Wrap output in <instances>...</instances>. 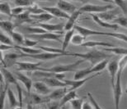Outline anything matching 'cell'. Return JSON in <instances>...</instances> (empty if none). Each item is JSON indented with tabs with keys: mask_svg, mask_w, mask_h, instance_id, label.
Returning <instances> with one entry per match:
<instances>
[{
	"mask_svg": "<svg viewBox=\"0 0 127 109\" xmlns=\"http://www.w3.org/2000/svg\"><path fill=\"white\" fill-rule=\"evenodd\" d=\"M112 2L121 9V12H123V13L127 14V1H113Z\"/></svg>",
	"mask_w": 127,
	"mask_h": 109,
	"instance_id": "45",
	"label": "cell"
},
{
	"mask_svg": "<svg viewBox=\"0 0 127 109\" xmlns=\"http://www.w3.org/2000/svg\"><path fill=\"white\" fill-rule=\"evenodd\" d=\"M0 41L1 44H6V45H10V46H14L13 45V40H12V37H10L9 35L5 34L3 31L1 32V38H0Z\"/></svg>",
	"mask_w": 127,
	"mask_h": 109,
	"instance_id": "40",
	"label": "cell"
},
{
	"mask_svg": "<svg viewBox=\"0 0 127 109\" xmlns=\"http://www.w3.org/2000/svg\"><path fill=\"white\" fill-rule=\"evenodd\" d=\"M25 10H26V9H25V7H13L12 10V16L16 17V16H18V15H21V14H22L25 12Z\"/></svg>",
	"mask_w": 127,
	"mask_h": 109,
	"instance_id": "49",
	"label": "cell"
},
{
	"mask_svg": "<svg viewBox=\"0 0 127 109\" xmlns=\"http://www.w3.org/2000/svg\"><path fill=\"white\" fill-rule=\"evenodd\" d=\"M31 17L32 20L36 21L38 23H47L50 20L54 19V17L46 12L39 15H31Z\"/></svg>",
	"mask_w": 127,
	"mask_h": 109,
	"instance_id": "25",
	"label": "cell"
},
{
	"mask_svg": "<svg viewBox=\"0 0 127 109\" xmlns=\"http://www.w3.org/2000/svg\"><path fill=\"white\" fill-rule=\"evenodd\" d=\"M17 21L16 26H18V25H22L23 23H27V22H32L33 20L31 17V13L29 12H25L21 15H18V16L15 17Z\"/></svg>",
	"mask_w": 127,
	"mask_h": 109,
	"instance_id": "30",
	"label": "cell"
},
{
	"mask_svg": "<svg viewBox=\"0 0 127 109\" xmlns=\"http://www.w3.org/2000/svg\"><path fill=\"white\" fill-rule=\"evenodd\" d=\"M74 29L71 30H68V31H66L65 35H64V37L63 39V42H62V50L64 51H66V49L67 47L68 46L69 43H71V40H72V38L73 36L74 35Z\"/></svg>",
	"mask_w": 127,
	"mask_h": 109,
	"instance_id": "31",
	"label": "cell"
},
{
	"mask_svg": "<svg viewBox=\"0 0 127 109\" xmlns=\"http://www.w3.org/2000/svg\"><path fill=\"white\" fill-rule=\"evenodd\" d=\"M34 109H45V108H39V107H35L34 108Z\"/></svg>",
	"mask_w": 127,
	"mask_h": 109,
	"instance_id": "54",
	"label": "cell"
},
{
	"mask_svg": "<svg viewBox=\"0 0 127 109\" xmlns=\"http://www.w3.org/2000/svg\"><path fill=\"white\" fill-rule=\"evenodd\" d=\"M12 8L7 2H3V1L0 2V12H1L2 14H5L9 17H12Z\"/></svg>",
	"mask_w": 127,
	"mask_h": 109,
	"instance_id": "35",
	"label": "cell"
},
{
	"mask_svg": "<svg viewBox=\"0 0 127 109\" xmlns=\"http://www.w3.org/2000/svg\"><path fill=\"white\" fill-rule=\"evenodd\" d=\"M33 89H34V90L35 91V93L40 95L48 96L52 92L51 89H50L45 83L41 81V80H37V81L33 83Z\"/></svg>",
	"mask_w": 127,
	"mask_h": 109,
	"instance_id": "15",
	"label": "cell"
},
{
	"mask_svg": "<svg viewBox=\"0 0 127 109\" xmlns=\"http://www.w3.org/2000/svg\"><path fill=\"white\" fill-rule=\"evenodd\" d=\"M63 34L61 33H50L47 32L41 35H27V38L33 39L34 40L40 41V40H53V41H61Z\"/></svg>",
	"mask_w": 127,
	"mask_h": 109,
	"instance_id": "6",
	"label": "cell"
},
{
	"mask_svg": "<svg viewBox=\"0 0 127 109\" xmlns=\"http://www.w3.org/2000/svg\"><path fill=\"white\" fill-rule=\"evenodd\" d=\"M83 100L82 98H75L73 99V101H71L69 103H70V106L72 109H83Z\"/></svg>",
	"mask_w": 127,
	"mask_h": 109,
	"instance_id": "42",
	"label": "cell"
},
{
	"mask_svg": "<svg viewBox=\"0 0 127 109\" xmlns=\"http://www.w3.org/2000/svg\"><path fill=\"white\" fill-rule=\"evenodd\" d=\"M121 12V9L119 8L118 7H114L113 9L109 10V11H107V12H102V13H99V14H96V15H97V17L101 20L110 23L111 21H113L116 17H118Z\"/></svg>",
	"mask_w": 127,
	"mask_h": 109,
	"instance_id": "11",
	"label": "cell"
},
{
	"mask_svg": "<svg viewBox=\"0 0 127 109\" xmlns=\"http://www.w3.org/2000/svg\"><path fill=\"white\" fill-rule=\"evenodd\" d=\"M56 6L60 10H62L63 12H64L65 13H67L68 15H72L73 12H76L78 9L77 6H75L74 4L71 3L70 2L68 1H58Z\"/></svg>",
	"mask_w": 127,
	"mask_h": 109,
	"instance_id": "17",
	"label": "cell"
},
{
	"mask_svg": "<svg viewBox=\"0 0 127 109\" xmlns=\"http://www.w3.org/2000/svg\"><path fill=\"white\" fill-rule=\"evenodd\" d=\"M13 109H23V108H13Z\"/></svg>",
	"mask_w": 127,
	"mask_h": 109,
	"instance_id": "56",
	"label": "cell"
},
{
	"mask_svg": "<svg viewBox=\"0 0 127 109\" xmlns=\"http://www.w3.org/2000/svg\"><path fill=\"white\" fill-rule=\"evenodd\" d=\"M39 43V41L37 40H34V39H30L28 38H26L24 41V47H27V48H32L34 46H36V44Z\"/></svg>",
	"mask_w": 127,
	"mask_h": 109,
	"instance_id": "48",
	"label": "cell"
},
{
	"mask_svg": "<svg viewBox=\"0 0 127 109\" xmlns=\"http://www.w3.org/2000/svg\"><path fill=\"white\" fill-rule=\"evenodd\" d=\"M15 49H18L22 54L26 55H35L41 54L43 52L42 50L39 49H32V48H27L24 46H18V45H15Z\"/></svg>",
	"mask_w": 127,
	"mask_h": 109,
	"instance_id": "28",
	"label": "cell"
},
{
	"mask_svg": "<svg viewBox=\"0 0 127 109\" xmlns=\"http://www.w3.org/2000/svg\"><path fill=\"white\" fill-rule=\"evenodd\" d=\"M101 73H96V74L93 75H90V76H88L84 78V79H82V80H65L64 82L66 83L67 86H69V89L68 90L69 91H72V90H76L78 88H81L82 86L84 85V84L89 80L91 79H93L98 75H100Z\"/></svg>",
	"mask_w": 127,
	"mask_h": 109,
	"instance_id": "9",
	"label": "cell"
},
{
	"mask_svg": "<svg viewBox=\"0 0 127 109\" xmlns=\"http://www.w3.org/2000/svg\"><path fill=\"white\" fill-rule=\"evenodd\" d=\"M126 93H127V87H126Z\"/></svg>",
	"mask_w": 127,
	"mask_h": 109,
	"instance_id": "57",
	"label": "cell"
},
{
	"mask_svg": "<svg viewBox=\"0 0 127 109\" xmlns=\"http://www.w3.org/2000/svg\"><path fill=\"white\" fill-rule=\"evenodd\" d=\"M1 74L3 76L5 81L7 84V85H10V84H13V85H17L18 84V80H17V77L13 75L12 73H11L9 72L7 68H4V67H2L1 68Z\"/></svg>",
	"mask_w": 127,
	"mask_h": 109,
	"instance_id": "22",
	"label": "cell"
},
{
	"mask_svg": "<svg viewBox=\"0 0 127 109\" xmlns=\"http://www.w3.org/2000/svg\"><path fill=\"white\" fill-rule=\"evenodd\" d=\"M14 75H15V76L17 77V80H18V81H21L25 85V87H26L27 91V94L28 95L31 94L32 88L33 87L32 80L29 76H27V75H24L23 73L19 72H16L14 73Z\"/></svg>",
	"mask_w": 127,
	"mask_h": 109,
	"instance_id": "14",
	"label": "cell"
},
{
	"mask_svg": "<svg viewBox=\"0 0 127 109\" xmlns=\"http://www.w3.org/2000/svg\"><path fill=\"white\" fill-rule=\"evenodd\" d=\"M40 80H41L44 83L49 86L50 88H65L67 87V85L64 81L56 79V78H41Z\"/></svg>",
	"mask_w": 127,
	"mask_h": 109,
	"instance_id": "19",
	"label": "cell"
},
{
	"mask_svg": "<svg viewBox=\"0 0 127 109\" xmlns=\"http://www.w3.org/2000/svg\"><path fill=\"white\" fill-rule=\"evenodd\" d=\"M73 29H74L76 31H78V34H80L81 35H83V36L85 38H87L88 36H92V35H104V32H100V31H97V30L89 29V28L78 26V25H76Z\"/></svg>",
	"mask_w": 127,
	"mask_h": 109,
	"instance_id": "18",
	"label": "cell"
},
{
	"mask_svg": "<svg viewBox=\"0 0 127 109\" xmlns=\"http://www.w3.org/2000/svg\"><path fill=\"white\" fill-rule=\"evenodd\" d=\"M88 98H89V101H90L91 104L93 105V107L94 108V109H103L100 105H99V103L96 102V100L95 99L94 97H93V94L90 92L88 93Z\"/></svg>",
	"mask_w": 127,
	"mask_h": 109,
	"instance_id": "47",
	"label": "cell"
},
{
	"mask_svg": "<svg viewBox=\"0 0 127 109\" xmlns=\"http://www.w3.org/2000/svg\"><path fill=\"white\" fill-rule=\"evenodd\" d=\"M81 14H83V13L78 9L77 11L73 12L72 15H70L69 19L67 21V22L65 23V26H64V30H65V31H68V30H73V28H74V26H76L75 22L77 21L78 18L80 17Z\"/></svg>",
	"mask_w": 127,
	"mask_h": 109,
	"instance_id": "21",
	"label": "cell"
},
{
	"mask_svg": "<svg viewBox=\"0 0 127 109\" xmlns=\"http://www.w3.org/2000/svg\"><path fill=\"white\" fill-rule=\"evenodd\" d=\"M108 62H109V61L107 59H105L100 62H98L97 64H96L95 66H93L92 67L93 72V73H99L100 72H102L106 67H107Z\"/></svg>",
	"mask_w": 127,
	"mask_h": 109,
	"instance_id": "37",
	"label": "cell"
},
{
	"mask_svg": "<svg viewBox=\"0 0 127 109\" xmlns=\"http://www.w3.org/2000/svg\"><path fill=\"white\" fill-rule=\"evenodd\" d=\"M26 109H34V108H33V105L32 104V103L30 102H28V103H27V108Z\"/></svg>",
	"mask_w": 127,
	"mask_h": 109,
	"instance_id": "53",
	"label": "cell"
},
{
	"mask_svg": "<svg viewBox=\"0 0 127 109\" xmlns=\"http://www.w3.org/2000/svg\"><path fill=\"white\" fill-rule=\"evenodd\" d=\"M60 109H69V108H68V107H66V106H64V107L61 108Z\"/></svg>",
	"mask_w": 127,
	"mask_h": 109,
	"instance_id": "55",
	"label": "cell"
},
{
	"mask_svg": "<svg viewBox=\"0 0 127 109\" xmlns=\"http://www.w3.org/2000/svg\"><path fill=\"white\" fill-rule=\"evenodd\" d=\"M0 26H1L2 31H5L11 35L12 32H14V29L17 26L11 21H2V20L0 21Z\"/></svg>",
	"mask_w": 127,
	"mask_h": 109,
	"instance_id": "29",
	"label": "cell"
},
{
	"mask_svg": "<svg viewBox=\"0 0 127 109\" xmlns=\"http://www.w3.org/2000/svg\"><path fill=\"white\" fill-rule=\"evenodd\" d=\"M39 27L42 28L45 30L50 33H61L64 34L63 30H64L65 24L57 23V24H50V23H38Z\"/></svg>",
	"mask_w": 127,
	"mask_h": 109,
	"instance_id": "13",
	"label": "cell"
},
{
	"mask_svg": "<svg viewBox=\"0 0 127 109\" xmlns=\"http://www.w3.org/2000/svg\"><path fill=\"white\" fill-rule=\"evenodd\" d=\"M78 94L77 92L75 90H72V91H68V92L66 93V94L64 96V98L60 100V108H61L63 107L66 106L68 103H70L71 101H73L75 98H78Z\"/></svg>",
	"mask_w": 127,
	"mask_h": 109,
	"instance_id": "24",
	"label": "cell"
},
{
	"mask_svg": "<svg viewBox=\"0 0 127 109\" xmlns=\"http://www.w3.org/2000/svg\"><path fill=\"white\" fill-rule=\"evenodd\" d=\"M68 89L67 87L65 88H58L55 89V90H53L49 95L46 96L48 103L50 101H58L59 99H62L66 93L68 92Z\"/></svg>",
	"mask_w": 127,
	"mask_h": 109,
	"instance_id": "16",
	"label": "cell"
},
{
	"mask_svg": "<svg viewBox=\"0 0 127 109\" xmlns=\"http://www.w3.org/2000/svg\"><path fill=\"white\" fill-rule=\"evenodd\" d=\"M114 24H116L118 26H123L125 28H127V17H118L113 21Z\"/></svg>",
	"mask_w": 127,
	"mask_h": 109,
	"instance_id": "44",
	"label": "cell"
},
{
	"mask_svg": "<svg viewBox=\"0 0 127 109\" xmlns=\"http://www.w3.org/2000/svg\"><path fill=\"white\" fill-rule=\"evenodd\" d=\"M114 8V6L112 4H106V5H96V4H92V3H87L84 4L83 6L78 8V10L82 13H88L90 14H95V13H102V12H107L109 10H111Z\"/></svg>",
	"mask_w": 127,
	"mask_h": 109,
	"instance_id": "2",
	"label": "cell"
},
{
	"mask_svg": "<svg viewBox=\"0 0 127 109\" xmlns=\"http://www.w3.org/2000/svg\"><path fill=\"white\" fill-rule=\"evenodd\" d=\"M0 49H1V52L8 51V50L15 49V45H14V46H10V45H6V44H1V45H0Z\"/></svg>",
	"mask_w": 127,
	"mask_h": 109,
	"instance_id": "51",
	"label": "cell"
},
{
	"mask_svg": "<svg viewBox=\"0 0 127 109\" xmlns=\"http://www.w3.org/2000/svg\"><path fill=\"white\" fill-rule=\"evenodd\" d=\"M13 3L16 5L17 7H31L34 5V2L33 1H28V0H15L13 1Z\"/></svg>",
	"mask_w": 127,
	"mask_h": 109,
	"instance_id": "41",
	"label": "cell"
},
{
	"mask_svg": "<svg viewBox=\"0 0 127 109\" xmlns=\"http://www.w3.org/2000/svg\"><path fill=\"white\" fill-rule=\"evenodd\" d=\"M7 98H8L10 107H11L12 108H19L18 107V106H20L19 101H17V96L15 95L13 91H12L10 88H8V90H7Z\"/></svg>",
	"mask_w": 127,
	"mask_h": 109,
	"instance_id": "32",
	"label": "cell"
},
{
	"mask_svg": "<svg viewBox=\"0 0 127 109\" xmlns=\"http://www.w3.org/2000/svg\"><path fill=\"white\" fill-rule=\"evenodd\" d=\"M47 109H60V102L57 101H50L47 103Z\"/></svg>",
	"mask_w": 127,
	"mask_h": 109,
	"instance_id": "50",
	"label": "cell"
},
{
	"mask_svg": "<svg viewBox=\"0 0 127 109\" xmlns=\"http://www.w3.org/2000/svg\"><path fill=\"white\" fill-rule=\"evenodd\" d=\"M27 12H29L30 13H31V15H39V14L43 13V12H45L44 10L36 4H34L31 7H28V8H27Z\"/></svg>",
	"mask_w": 127,
	"mask_h": 109,
	"instance_id": "43",
	"label": "cell"
},
{
	"mask_svg": "<svg viewBox=\"0 0 127 109\" xmlns=\"http://www.w3.org/2000/svg\"><path fill=\"white\" fill-rule=\"evenodd\" d=\"M17 70L20 72H46L47 68L41 67V62H17Z\"/></svg>",
	"mask_w": 127,
	"mask_h": 109,
	"instance_id": "5",
	"label": "cell"
},
{
	"mask_svg": "<svg viewBox=\"0 0 127 109\" xmlns=\"http://www.w3.org/2000/svg\"><path fill=\"white\" fill-rule=\"evenodd\" d=\"M28 98H30V103L32 105H39L45 103H48L47 98L42 97L41 95L38 94V93H31L30 95H28Z\"/></svg>",
	"mask_w": 127,
	"mask_h": 109,
	"instance_id": "27",
	"label": "cell"
},
{
	"mask_svg": "<svg viewBox=\"0 0 127 109\" xmlns=\"http://www.w3.org/2000/svg\"><path fill=\"white\" fill-rule=\"evenodd\" d=\"M93 71H92V67L84 68V69H81L76 71L73 75V80H82L84 79L85 77H88V75L93 74Z\"/></svg>",
	"mask_w": 127,
	"mask_h": 109,
	"instance_id": "26",
	"label": "cell"
},
{
	"mask_svg": "<svg viewBox=\"0 0 127 109\" xmlns=\"http://www.w3.org/2000/svg\"><path fill=\"white\" fill-rule=\"evenodd\" d=\"M84 62L85 61L83 59H79L73 63H69V64H58L50 68H47L46 72L58 73V74H64V72H73V71L76 70V68H77L78 66L80 64H82V63Z\"/></svg>",
	"mask_w": 127,
	"mask_h": 109,
	"instance_id": "3",
	"label": "cell"
},
{
	"mask_svg": "<svg viewBox=\"0 0 127 109\" xmlns=\"http://www.w3.org/2000/svg\"><path fill=\"white\" fill-rule=\"evenodd\" d=\"M22 57L21 53H9L3 55V52H1V61L2 64L3 65L4 68L11 67L12 65L16 64L17 62V58Z\"/></svg>",
	"mask_w": 127,
	"mask_h": 109,
	"instance_id": "7",
	"label": "cell"
},
{
	"mask_svg": "<svg viewBox=\"0 0 127 109\" xmlns=\"http://www.w3.org/2000/svg\"><path fill=\"white\" fill-rule=\"evenodd\" d=\"M83 109H94V108L93 107V105L91 104V103L84 102L83 104Z\"/></svg>",
	"mask_w": 127,
	"mask_h": 109,
	"instance_id": "52",
	"label": "cell"
},
{
	"mask_svg": "<svg viewBox=\"0 0 127 109\" xmlns=\"http://www.w3.org/2000/svg\"><path fill=\"white\" fill-rule=\"evenodd\" d=\"M126 29H127V28H126Z\"/></svg>",
	"mask_w": 127,
	"mask_h": 109,
	"instance_id": "58",
	"label": "cell"
},
{
	"mask_svg": "<svg viewBox=\"0 0 127 109\" xmlns=\"http://www.w3.org/2000/svg\"><path fill=\"white\" fill-rule=\"evenodd\" d=\"M11 37H12V40H13V42L15 43V44H17L18 46H21V45L23 46L25 38H24L22 34L14 31L11 34Z\"/></svg>",
	"mask_w": 127,
	"mask_h": 109,
	"instance_id": "36",
	"label": "cell"
},
{
	"mask_svg": "<svg viewBox=\"0 0 127 109\" xmlns=\"http://www.w3.org/2000/svg\"><path fill=\"white\" fill-rule=\"evenodd\" d=\"M127 66V55L122 56L119 60V72H123L124 69Z\"/></svg>",
	"mask_w": 127,
	"mask_h": 109,
	"instance_id": "46",
	"label": "cell"
},
{
	"mask_svg": "<svg viewBox=\"0 0 127 109\" xmlns=\"http://www.w3.org/2000/svg\"><path fill=\"white\" fill-rule=\"evenodd\" d=\"M85 37H83V35H81L80 34H75L73 36L72 38V40H71V44L75 45V46H78V45H79L81 46L83 43L85 41Z\"/></svg>",
	"mask_w": 127,
	"mask_h": 109,
	"instance_id": "39",
	"label": "cell"
},
{
	"mask_svg": "<svg viewBox=\"0 0 127 109\" xmlns=\"http://www.w3.org/2000/svg\"><path fill=\"white\" fill-rule=\"evenodd\" d=\"M104 52H110L111 54L118 55V56H125L127 55V49L121 47H112V48H104L102 49Z\"/></svg>",
	"mask_w": 127,
	"mask_h": 109,
	"instance_id": "33",
	"label": "cell"
},
{
	"mask_svg": "<svg viewBox=\"0 0 127 109\" xmlns=\"http://www.w3.org/2000/svg\"><path fill=\"white\" fill-rule=\"evenodd\" d=\"M82 47H86V48H95V47H104V48H112L115 47V45L110 43L106 42H102V41H95V40H90V41H86L81 45Z\"/></svg>",
	"mask_w": 127,
	"mask_h": 109,
	"instance_id": "23",
	"label": "cell"
},
{
	"mask_svg": "<svg viewBox=\"0 0 127 109\" xmlns=\"http://www.w3.org/2000/svg\"><path fill=\"white\" fill-rule=\"evenodd\" d=\"M103 35H107V36L113 37L115 39H117L119 40H121L123 42L127 43V35L123 34V33H119V32H104Z\"/></svg>",
	"mask_w": 127,
	"mask_h": 109,
	"instance_id": "38",
	"label": "cell"
},
{
	"mask_svg": "<svg viewBox=\"0 0 127 109\" xmlns=\"http://www.w3.org/2000/svg\"><path fill=\"white\" fill-rule=\"evenodd\" d=\"M23 30L29 33V34H27V35H41V34H45V33L48 32L39 26H35V27L27 26L23 28Z\"/></svg>",
	"mask_w": 127,
	"mask_h": 109,
	"instance_id": "34",
	"label": "cell"
},
{
	"mask_svg": "<svg viewBox=\"0 0 127 109\" xmlns=\"http://www.w3.org/2000/svg\"><path fill=\"white\" fill-rule=\"evenodd\" d=\"M121 75L122 72H118L115 86L112 88L113 90V98L114 103H115V109H120V103L122 96V86H121Z\"/></svg>",
	"mask_w": 127,
	"mask_h": 109,
	"instance_id": "4",
	"label": "cell"
},
{
	"mask_svg": "<svg viewBox=\"0 0 127 109\" xmlns=\"http://www.w3.org/2000/svg\"><path fill=\"white\" fill-rule=\"evenodd\" d=\"M41 8L45 12L52 15L54 17H57V18L60 19H67V20L69 19L70 17V15L65 13L64 12H63L62 10H60L57 7H41Z\"/></svg>",
	"mask_w": 127,
	"mask_h": 109,
	"instance_id": "12",
	"label": "cell"
},
{
	"mask_svg": "<svg viewBox=\"0 0 127 109\" xmlns=\"http://www.w3.org/2000/svg\"><path fill=\"white\" fill-rule=\"evenodd\" d=\"M21 53V52H20ZM22 57H32L34 59H37L40 61H49L52 59H55L60 57H63L65 56L64 54H52V53H48V52H44L43 51L41 54H35V55H26L21 53Z\"/></svg>",
	"mask_w": 127,
	"mask_h": 109,
	"instance_id": "10",
	"label": "cell"
},
{
	"mask_svg": "<svg viewBox=\"0 0 127 109\" xmlns=\"http://www.w3.org/2000/svg\"><path fill=\"white\" fill-rule=\"evenodd\" d=\"M107 71L108 73L110 75V79H111V87L115 86V83L116 80V76H117L118 72H119V59L116 58L108 62L107 65Z\"/></svg>",
	"mask_w": 127,
	"mask_h": 109,
	"instance_id": "8",
	"label": "cell"
},
{
	"mask_svg": "<svg viewBox=\"0 0 127 109\" xmlns=\"http://www.w3.org/2000/svg\"><path fill=\"white\" fill-rule=\"evenodd\" d=\"M69 56L80 57V59H83L85 62L88 61V62H89L91 63V67H93V65L95 66L96 64H97L98 62H100L101 61L111 57V55L106 54L102 50H98L96 49H93L92 50H89V51H88L86 53H83V54L70 52Z\"/></svg>",
	"mask_w": 127,
	"mask_h": 109,
	"instance_id": "1",
	"label": "cell"
},
{
	"mask_svg": "<svg viewBox=\"0 0 127 109\" xmlns=\"http://www.w3.org/2000/svg\"><path fill=\"white\" fill-rule=\"evenodd\" d=\"M91 17H92L93 21L97 24L98 26H100L101 27L106 28V29H110V30H117L119 29L118 25L104 21H102V20H101L100 18H99L96 14H91Z\"/></svg>",
	"mask_w": 127,
	"mask_h": 109,
	"instance_id": "20",
	"label": "cell"
}]
</instances>
